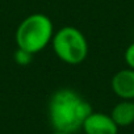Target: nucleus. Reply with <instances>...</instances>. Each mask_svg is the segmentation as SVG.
<instances>
[{"label":"nucleus","mask_w":134,"mask_h":134,"mask_svg":"<svg viewBox=\"0 0 134 134\" xmlns=\"http://www.w3.org/2000/svg\"><path fill=\"white\" fill-rule=\"evenodd\" d=\"M124 58H125V62L127 64L129 69L134 70V42L130 43L126 50H125V54H124Z\"/></svg>","instance_id":"6e6552de"},{"label":"nucleus","mask_w":134,"mask_h":134,"mask_svg":"<svg viewBox=\"0 0 134 134\" xmlns=\"http://www.w3.org/2000/svg\"><path fill=\"white\" fill-rule=\"evenodd\" d=\"M84 134H118V126L110 117L101 112H92L84 121Z\"/></svg>","instance_id":"20e7f679"},{"label":"nucleus","mask_w":134,"mask_h":134,"mask_svg":"<svg viewBox=\"0 0 134 134\" xmlns=\"http://www.w3.org/2000/svg\"><path fill=\"white\" fill-rule=\"evenodd\" d=\"M51 46L55 55L67 64L76 66L88 55V42L82 30L75 26H63L54 32Z\"/></svg>","instance_id":"7ed1b4c3"},{"label":"nucleus","mask_w":134,"mask_h":134,"mask_svg":"<svg viewBox=\"0 0 134 134\" xmlns=\"http://www.w3.org/2000/svg\"><path fill=\"white\" fill-rule=\"evenodd\" d=\"M54 32V25L49 16L32 13L19 24L15 33L16 45L19 49L34 55L51 43Z\"/></svg>","instance_id":"f03ea898"},{"label":"nucleus","mask_w":134,"mask_h":134,"mask_svg":"<svg viewBox=\"0 0 134 134\" xmlns=\"http://www.w3.org/2000/svg\"><path fill=\"white\" fill-rule=\"evenodd\" d=\"M91 104L75 90L59 88L49 99L47 117L57 131L74 134L82 129L86 118L92 113Z\"/></svg>","instance_id":"f257e3e1"},{"label":"nucleus","mask_w":134,"mask_h":134,"mask_svg":"<svg viewBox=\"0 0 134 134\" xmlns=\"http://www.w3.org/2000/svg\"><path fill=\"white\" fill-rule=\"evenodd\" d=\"M32 59H33V54H30L23 49L17 47V50L15 51V60L20 66H28L32 62Z\"/></svg>","instance_id":"0eeeda50"},{"label":"nucleus","mask_w":134,"mask_h":134,"mask_svg":"<svg viewBox=\"0 0 134 134\" xmlns=\"http://www.w3.org/2000/svg\"><path fill=\"white\" fill-rule=\"evenodd\" d=\"M110 117L118 127L134 124V100H121L117 103L110 112Z\"/></svg>","instance_id":"423d86ee"},{"label":"nucleus","mask_w":134,"mask_h":134,"mask_svg":"<svg viewBox=\"0 0 134 134\" xmlns=\"http://www.w3.org/2000/svg\"><path fill=\"white\" fill-rule=\"evenodd\" d=\"M51 134H70V133H64V131H57V130H54Z\"/></svg>","instance_id":"1a4fd4ad"},{"label":"nucleus","mask_w":134,"mask_h":134,"mask_svg":"<svg viewBox=\"0 0 134 134\" xmlns=\"http://www.w3.org/2000/svg\"><path fill=\"white\" fill-rule=\"evenodd\" d=\"M110 87L121 100H134V70L127 67L117 71L110 80Z\"/></svg>","instance_id":"39448f33"}]
</instances>
